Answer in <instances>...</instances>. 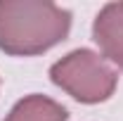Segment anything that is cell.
Listing matches in <instances>:
<instances>
[{
    "label": "cell",
    "mask_w": 123,
    "mask_h": 121,
    "mask_svg": "<svg viewBox=\"0 0 123 121\" xmlns=\"http://www.w3.org/2000/svg\"><path fill=\"white\" fill-rule=\"evenodd\" d=\"M71 29V12L45 0H0V50L14 57L43 55Z\"/></svg>",
    "instance_id": "6da1fadb"
},
{
    "label": "cell",
    "mask_w": 123,
    "mask_h": 121,
    "mask_svg": "<svg viewBox=\"0 0 123 121\" xmlns=\"http://www.w3.org/2000/svg\"><path fill=\"white\" fill-rule=\"evenodd\" d=\"M50 78L57 88L83 105H97L109 100L118 83V74L109 67V62L85 47L57 60L50 67Z\"/></svg>",
    "instance_id": "7a4b0ae2"
},
{
    "label": "cell",
    "mask_w": 123,
    "mask_h": 121,
    "mask_svg": "<svg viewBox=\"0 0 123 121\" xmlns=\"http://www.w3.org/2000/svg\"><path fill=\"white\" fill-rule=\"evenodd\" d=\"M92 40L102 57L123 69V2H107L92 21Z\"/></svg>",
    "instance_id": "3957f363"
},
{
    "label": "cell",
    "mask_w": 123,
    "mask_h": 121,
    "mask_svg": "<svg viewBox=\"0 0 123 121\" xmlns=\"http://www.w3.org/2000/svg\"><path fill=\"white\" fill-rule=\"evenodd\" d=\"M69 112L57 100L45 95H26L19 100L2 121H66Z\"/></svg>",
    "instance_id": "277c9868"
}]
</instances>
